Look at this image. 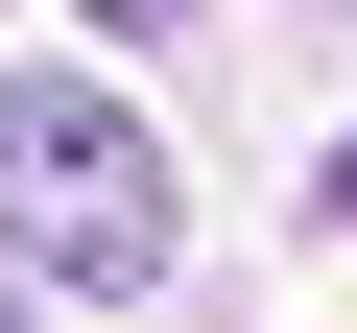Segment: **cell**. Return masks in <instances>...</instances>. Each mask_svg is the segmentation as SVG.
<instances>
[{"mask_svg":"<svg viewBox=\"0 0 357 333\" xmlns=\"http://www.w3.org/2000/svg\"><path fill=\"white\" fill-rule=\"evenodd\" d=\"M0 238L48 286H167L191 262V191H167V143L119 72H0Z\"/></svg>","mask_w":357,"mask_h":333,"instance_id":"obj_1","label":"cell"},{"mask_svg":"<svg viewBox=\"0 0 357 333\" xmlns=\"http://www.w3.org/2000/svg\"><path fill=\"white\" fill-rule=\"evenodd\" d=\"M333 238H357V143H333Z\"/></svg>","mask_w":357,"mask_h":333,"instance_id":"obj_3","label":"cell"},{"mask_svg":"<svg viewBox=\"0 0 357 333\" xmlns=\"http://www.w3.org/2000/svg\"><path fill=\"white\" fill-rule=\"evenodd\" d=\"M96 24H119V48H167V24H191V0H96Z\"/></svg>","mask_w":357,"mask_h":333,"instance_id":"obj_2","label":"cell"}]
</instances>
